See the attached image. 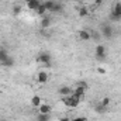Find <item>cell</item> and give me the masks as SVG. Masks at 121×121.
<instances>
[{"label": "cell", "instance_id": "cell-16", "mask_svg": "<svg viewBox=\"0 0 121 121\" xmlns=\"http://www.w3.org/2000/svg\"><path fill=\"white\" fill-rule=\"evenodd\" d=\"M54 4H55V1H54V0H47V1H44V6H45V9L48 10V13H51V11H52Z\"/></svg>", "mask_w": 121, "mask_h": 121}, {"label": "cell", "instance_id": "cell-13", "mask_svg": "<svg viewBox=\"0 0 121 121\" xmlns=\"http://www.w3.org/2000/svg\"><path fill=\"white\" fill-rule=\"evenodd\" d=\"M34 13H35V14H37L38 17H44V16H47V14H48V10L45 9L44 3H41V4L38 6V9H37V10H35Z\"/></svg>", "mask_w": 121, "mask_h": 121}, {"label": "cell", "instance_id": "cell-9", "mask_svg": "<svg viewBox=\"0 0 121 121\" xmlns=\"http://www.w3.org/2000/svg\"><path fill=\"white\" fill-rule=\"evenodd\" d=\"M41 3L42 1H39V0H26V6H27V9L31 10V11H35Z\"/></svg>", "mask_w": 121, "mask_h": 121}, {"label": "cell", "instance_id": "cell-21", "mask_svg": "<svg viewBox=\"0 0 121 121\" xmlns=\"http://www.w3.org/2000/svg\"><path fill=\"white\" fill-rule=\"evenodd\" d=\"M37 121H49V114H38Z\"/></svg>", "mask_w": 121, "mask_h": 121}, {"label": "cell", "instance_id": "cell-17", "mask_svg": "<svg viewBox=\"0 0 121 121\" xmlns=\"http://www.w3.org/2000/svg\"><path fill=\"white\" fill-rule=\"evenodd\" d=\"M87 16H89V9L85 7V6H82L79 9V17H87Z\"/></svg>", "mask_w": 121, "mask_h": 121}, {"label": "cell", "instance_id": "cell-29", "mask_svg": "<svg viewBox=\"0 0 121 121\" xmlns=\"http://www.w3.org/2000/svg\"><path fill=\"white\" fill-rule=\"evenodd\" d=\"M59 121H70V118H69V117H62Z\"/></svg>", "mask_w": 121, "mask_h": 121}, {"label": "cell", "instance_id": "cell-20", "mask_svg": "<svg viewBox=\"0 0 121 121\" xmlns=\"http://www.w3.org/2000/svg\"><path fill=\"white\" fill-rule=\"evenodd\" d=\"M1 63H3L4 66H13V65H14V58H13V56H9L7 59L4 60V62H1Z\"/></svg>", "mask_w": 121, "mask_h": 121}, {"label": "cell", "instance_id": "cell-5", "mask_svg": "<svg viewBox=\"0 0 121 121\" xmlns=\"http://www.w3.org/2000/svg\"><path fill=\"white\" fill-rule=\"evenodd\" d=\"M100 34H101V37L103 38H106V39H110L111 37H113V27L111 26H108V24H103L101 27H100Z\"/></svg>", "mask_w": 121, "mask_h": 121}, {"label": "cell", "instance_id": "cell-12", "mask_svg": "<svg viewBox=\"0 0 121 121\" xmlns=\"http://www.w3.org/2000/svg\"><path fill=\"white\" fill-rule=\"evenodd\" d=\"M78 37H79L80 41H89V39H91V35L87 30H80L78 32Z\"/></svg>", "mask_w": 121, "mask_h": 121}, {"label": "cell", "instance_id": "cell-30", "mask_svg": "<svg viewBox=\"0 0 121 121\" xmlns=\"http://www.w3.org/2000/svg\"><path fill=\"white\" fill-rule=\"evenodd\" d=\"M0 121H7L6 118H0Z\"/></svg>", "mask_w": 121, "mask_h": 121}, {"label": "cell", "instance_id": "cell-4", "mask_svg": "<svg viewBox=\"0 0 121 121\" xmlns=\"http://www.w3.org/2000/svg\"><path fill=\"white\" fill-rule=\"evenodd\" d=\"M51 60H52V56H51L49 52H39L37 55V62L38 63H42V65L49 66L51 65Z\"/></svg>", "mask_w": 121, "mask_h": 121}, {"label": "cell", "instance_id": "cell-10", "mask_svg": "<svg viewBox=\"0 0 121 121\" xmlns=\"http://www.w3.org/2000/svg\"><path fill=\"white\" fill-rule=\"evenodd\" d=\"M51 23H52V18H51V16H44V17H41V23H39V27L41 28H48L49 26H51Z\"/></svg>", "mask_w": 121, "mask_h": 121}, {"label": "cell", "instance_id": "cell-25", "mask_svg": "<svg viewBox=\"0 0 121 121\" xmlns=\"http://www.w3.org/2000/svg\"><path fill=\"white\" fill-rule=\"evenodd\" d=\"M13 13H14L16 16H18V14L21 13V7H20V6H14V9H13Z\"/></svg>", "mask_w": 121, "mask_h": 121}, {"label": "cell", "instance_id": "cell-22", "mask_svg": "<svg viewBox=\"0 0 121 121\" xmlns=\"http://www.w3.org/2000/svg\"><path fill=\"white\" fill-rule=\"evenodd\" d=\"M60 10H62V4L55 1V4H54V9H52V11H51V13H58V11H60Z\"/></svg>", "mask_w": 121, "mask_h": 121}, {"label": "cell", "instance_id": "cell-1", "mask_svg": "<svg viewBox=\"0 0 121 121\" xmlns=\"http://www.w3.org/2000/svg\"><path fill=\"white\" fill-rule=\"evenodd\" d=\"M80 99H78V97H75V96H66V97H63L62 99V103L66 106V107H69V108H76L79 104H80Z\"/></svg>", "mask_w": 121, "mask_h": 121}, {"label": "cell", "instance_id": "cell-31", "mask_svg": "<svg viewBox=\"0 0 121 121\" xmlns=\"http://www.w3.org/2000/svg\"><path fill=\"white\" fill-rule=\"evenodd\" d=\"M72 1H80V0H72Z\"/></svg>", "mask_w": 121, "mask_h": 121}, {"label": "cell", "instance_id": "cell-7", "mask_svg": "<svg viewBox=\"0 0 121 121\" xmlns=\"http://www.w3.org/2000/svg\"><path fill=\"white\" fill-rule=\"evenodd\" d=\"M85 94H86V89H83V87H79V86H75V87H73L72 96H75V97H78V99L83 100Z\"/></svg>", "mask_w": 121, "mask_h": 121}, {"label": "cell", "instance_id": "cell-19", "mask_svg": "<svg viewBox=\"0 0 121 121\" xmlns=\"http://www.w3.org/2000/svg\"><path fill=\"white\" fill-rule=\"evenodd\" d=\"M91 38L94 39V41H100L101 39V34H100V31H93V32H90Z\"/></svg>", "mask_w": 121, "mask_h": 121}, {"label": "cell", "instance_id": "cell-27", "mask_svg": "<svg viewBox=\"0 0 121 121\" xmlns=\"http://www.w3.org/2000/svg\"><path fill=\"white\" fill-rule=\"evenodd\" d=\"M70 121H89L87 117H75V118H70Z\"/></svg>", "mask_w": 121, "mask_h": 121}, {"label": "cell", "instance_id": "cell-8", "mask_svg": "<svg viewBox=\"0 0 121 121\" xmlns=\"http://www.w3.org/2000/svg\"><path fill=\"white\" fill-rule=\"evenodd\" d=\"M38 114H51V111H52V107L48 104V103H42L38 108Z\"/></svg>", "mask_w": 121, "mask_h": 121}, {"label": "cell", "instance_id": "cell-2", "mask_svg": "<svg viewBox=\"0 0 121 121\" xmlns=\"http://www.w3.org/2000/svg\"><path fill=\"white\" fill-rule=\"evenodd\" d=\"M110 20L113 21H120L121 20V1H116L111 7L110 13Z\"/></svg>", "mask_w": 121, "mask_h": 121}, {"label": "cell", "instance_id": "cell-6", "mask_svg": "<svg viewBox=\"0 0 121 121\" xmlns=\"http://www.w3.org/2000/svg\"><path fill=\"white\" fill-rule=\"evenodd\" d=\"M48 80H49V75H48V72H45V70H39V72L37 73V83H39V85H45Z\"/></svg>", "mask_w": 121, "mask_h": 121}, {"label": "cell", "instance_id": "cell-11", "mask_svg": "<svg viewBox=\"0 0 121 121\" xmlns=\"http://www.w3.org/2000/svg\"><path fill=\"white\" fill-rule=\"evenodd\" d=\"M30 104H31V107H34V108H38V107L42 104V99H41L38 94H35V96H32V97H31Z\"/></svg>", "mask_w": 121, "mask_h": 121}, {"label": "cell", "instance_id": "cell-15", "mask_svg": "<svg viewBox=\"0 0 121 121\" xmlns=\"http://www.w3.org/2000/svg\"><path fill=\"white\" fill-rule=\"evenodd\" d=\"M9 56H10V55H9L7 49H6V48H0V62H4Z\"/></svg>", "mask_w": 121, "mask_h": 121}, {"label": "cell", "instance_id": "cell-24", "mask_svg": "<svg viewBox=\"0 0 121 121\" xmlns=\"http://www.w3.org/2000/svg\"><path fill=\"white\" fill-rule=\"evenodd\" d=\"M100 103H101L104 107H108V106H110V99H108V97H104V99H103Z\"/></svg>", "mask_w": 121, "mask_h": 121}, {"label": "cell", "instance_id": "cell-3", "mask_svg": "<svg viewBox=\"0 0 121 121\" xmlns=\"http://www.w3.org/2000/svg\"><path fill=\"white\" fill-rule=\"evenodd\" d=\"M94 56H96L97 60L103 62V60L107 58V49H106V47L101 45V44H99V45L94 48Z\"/></svg>", "mask_w": 121, "mask_h": 121}, {"label": "cell", "instance_id": "cell-26", "mask_svg": "<svg viewBox=\"0 0 121 121\" xmlns=\"http://www.w3.org/2000/svg\"><path fill=\"white\" fill-rule=\"evenodd\" d=\"M75 86H79V87H83V89L87 90V83H86V82H78Z\"/></svg>", "mask_w": 121, "mask_h": 121}, {"label": "cell", "instance_id": "cell-23", "mask_svg": "<svg viewBox=\"0 0 121 121\" xmlns=\"http://www.w3.org/2000/svg\"><path fill=\"white\" fill-rule=\"evenodd\" d=\"M97 73L99 75H106L107 73V69H106V66H97Z\"/></svg>", "mask_w": 121, "mask_h": 121}, {"label": "cell", "instance_id": "cell-14", "mask_svg": "<svg viewBox=\"0 0 121 121\" xmlns=\"http://www.w3.org/2000/svg\"><path fill=\"white\" fill-rule=\"evenodd\" d=\"M72 91H73V87H70V86H62L59 89V94L62 97H66V96H70Z\"/></svg>", "mask_w": 121, "mask_h": 121}, {"label": "cell", "instance_id": "cell-28", "mask_svg": "<svg viewBox=\"0 0 121 121\" xmlns=\"http://www.w3.org/2000/svg\"><path fill=\"white\" fill-rule=\"evenodd\" d=\"M101 3H103V0H94L93 7H94V9H97V7H100V6H101Z\"/></svg>", "mask_w": 121, "mask_h": 121}, {"label": "cell", "instance_id": "cell-18", "mask_svg": "<svg viewBox=\"0 0 121 121\" xmlns=\"http://www.w3.org/2000/svg\"><path fill=\"white\" fill-rule=\"evenodd\" d=\"M94 110H96V113H99V114H103V113H106L107 107H104L101 103H99L97 106H94Z\"/></svg>", "mask_w": 121, "mask_h": 121}]
</instances>
